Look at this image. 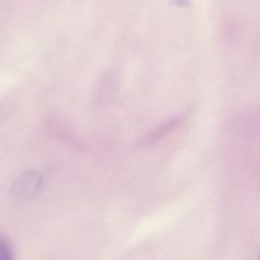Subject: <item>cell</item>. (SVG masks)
I'll use <instances>...</instances> for the list:
<instances>
[{
  "label": "cell",
  "instance_id": "6da1fadb",
  "mask_svg": "<svg viewBox=\"0 0 260 260\" xmlns=\"http://www.w3.org/2000/svg\"><path fill=\"white\" fill-rule=\"evenodd\" d=\"M43 177L38 172H25L14 183V194L18 198H30L42 187Z\"/></svg>",
  "mask_w": 260,
  "mask_h": 260
},
{
  "label": "cell",
  "instance_id": "7a4b0ae2",
  "mask_svg": "<svg viewBox=\"0 0 260 260\" xmlns=\"http://www.w3.org/2000/svg\"><path fill=\"white\" fill-rule=\"evenodd\" d=\"M184 118H185L184 114H179V116L172 117L170 119L165 121L164 123H161L160 126H157L156 128L152 129L151 132H149V134H147L146 136L141 140V142H140V144L144 145V146H150V145L160 141V140L164 139L168 134H170L172 131H174L178 126H180V124L183 123V121H184Z\"/></svg>",
  "mask_w": 260,
  "mask_h": 260
},
{
  "label": "cell",
  "instance_id": "3957f363",
  "mask_svg": "<svg viewBox=\"0 0 260 260\" xmlns=\"http://www.w3.org/2000/svg\"><path fill=\"white\" fill-rule=\"evenodd\" d=\"M0 260H15L12 244L3 234H0Z\"/></svg>",
  "mask_w": 260,
  "mask_h": 260
}]
</instances>
